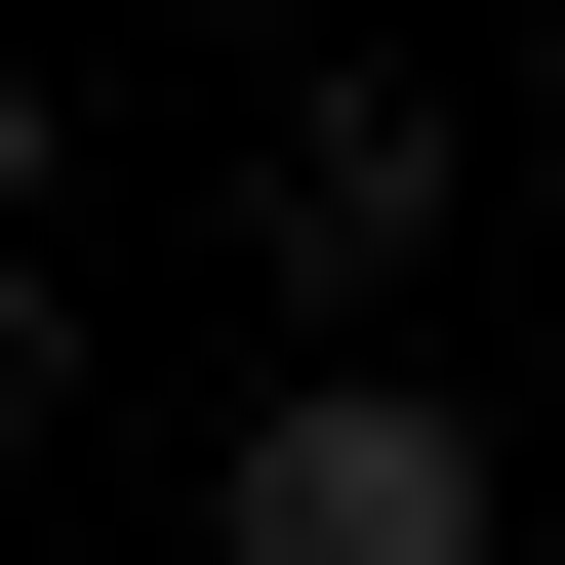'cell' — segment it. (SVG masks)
<instances>
[{"instance_id":"cell-1","label":"cell","mask_w":565,"mask_h":565,"mask_svg":"<svg viewBox=\"0 0 565 565\" xmlns=\"http://www.w3.org/2000/svg\"><path fill=\"white\" fill-rule=\"evenodd\" d=\"M445 202H484V121H445V41H364V0H323V41L243 82V282L323 323V364H404V282H445Z\"/></svg>"},{"instance_id":"cell-5","label":"cell","mask_w":565,"mask_h":565,"mask_svg":"<svg viewBox=\"0 0 565 565\" xmlns=\"http://www.w3.org/2000/svg\"><path fill=\"white\" fill-rule=\"evenodd\" d=\"M243 41H323V0H243Z\"/></svg>"},{"instance_id":"cell-3","label":"cell","mask_w":565,"mask_h":565,"mask_svg":"<svg viewBox=\"0 0 565 565\" xmlns=\"http://www.w3.org/2000/svg\"><path fill=\"white\" fill-rule=\"evenodd\" d=\"M41 202H82V41L0 0V243H41Z\"/></svg>"},{"instance_id":"cell-4","label":"cell","mask_w":565,"mask_h":565,"mask_svg":"<svg viewBox=\"0 0 565 565\" xmlns=\"http://www.w3.org/2000/svg\"><path fill=\"white\" fill-rule=\"evenodd\" d=\"M0 445H82V282H41V243H0Z\"/></svg>"},{"instance_id":"cell-2","label":"cell","mask_w":565,"mask_h":565,"mask_svg":"<svg viewBox=\"0 0 565 565\" xmlns=\"http://www.w3.org/2000/svg\"><path fill=\"white\" fill-rule=\"evenodd\" d=\"M202 565H484V404L445 364H282L243 484H202Z\"/></svg>"}]
</instances>
